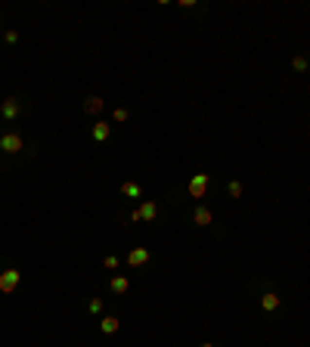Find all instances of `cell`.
I'll return each instance as SVG.
<instances>
[{"mask_svg":"<svg viewBox=\"0 0 310 347\" xmlns=\"http://www.w3.org/2000/svg\"><path fill=\"white\" fill-rule=\"evenodd\" d=\"M99 310H103V298H93L90 301V313H99Z\"/></svg>","mask_w":310,"mask_h":347,"instance_id":"ac0fdd59","label":"cell"},{"mask_svg":"<svg viewBox=\"0 0 310 347\" xmlns=\"http://www.w3.org/2000/svg\"><path fill=\"white\" fill-rule=\"evenodd\" d=\"M103 106H106L103 96H87V103H84V112H87V115H99V112H103Z\"/></svg>","mask_w":310,"mask_h":347,"instance_id":"8992f818","label":"cell"},{"mask_svg":"<svg viewBox=\"0 0 310 347\" xmlns=\"http://www.w3.org/2000/svg\"><path fill=\"white\" fill-rule=\"evenodd\" d=\"M103 267H106V270H115V267H118V257H115V255H106Z\"/></svg>","mask_w":310,"mask_h":347,"instance_id":"2e32d148","label":"cell"},{"mask_svg":"<svg viewBox=\"0 0 310 347\" xmlns=\"http://www.w3.org/2000/svg\"><path fill=\"white\" fill-rule=\"evenodd\" d=\"M3 40H6V44H16V40H19V35H16V31H3Z\"/></svg>","mask_w":310,"mask_h":347,"instance_id":"d6986e66","label":"cell"},{"mask_svg":"<svg viewBox=\"0 0 310 347\" xmlns=\"http://www.w3.org/2000/svg\"><path fill=\"white\" fill-rule=\"evenodd\" d=\"M202 347H214V344H208V341H205V344H202Z\"/></svg>","mask_w":310,"mask_h":347,"instance_id":"ffe728a7","label":"cell"},{"mask_svg":"<svg viewBox=\"0 0 310 347\" xmlns=\"http://www.w3.org/2000/svg\"><path fill=\"white\" fill-rule=\"evenodd\" d=\"M227 192H230V199H242V183L239 180H230L227 183Z\"/></svg>","mask_w":310,"mask_h":347,"instance_id":"5bb4252c","label":"cell"},{"mask_svg":"<svg viewBox=\"0 0 310 347\" xmlns=\"http://www.w3.org/2000/svg\"><path fill=\"white\" fill-rule=\"evenodd\" d=\"M0 149H3L6 155H16V152L25 149V143H22L19 133H3V137H0Z\"/></svg>","mask_w":310,"mask_h":347,"instance_id":"6da1fadb","label":"cell"},{"mask_svg":"<svg viewBox=\"0 0 310 347\" xmlns=\"http://www.w3.org/2000/svg\"><path fill=\"white\" fill-rule=\"evenodd\" d=\"M16 285H19V270H3L0 273V292L10 294V292H16Z\"/></svg>","mask_w":310,"mask_h":347,"instance_id":"7a4b0ae2","label":"cell"},{"mask_svg":"<svg viewBox=\"0 0 310 347\" xmlns=\"http://www.w3.org/2000/svg\"><path fill=\"white\" fill-rule=\"evenodd\" d=\"M261 304H264V310H279V298H276L273 292H267L261 298Z\"/></svg>","mask_w":310,"mask_h":347,"instance_id":"4fadbf2b","label":"cell"},{"mask_svg":"<svg viewBox=\"0 0 310 347\" xmlns=\"http://www.w3.org/2000/svg\"><path fill=\"white\" fill-rule=\"evenodd\" d=\"M112 118H115V121H128V109H115Z\"/></svg>","mask_w":310,"mask_h":347,"instance_id":"e0dca14e","label":"cell"},{"mask_svg":"<svg viewBox=\"0 0 310 347\" xmlns=\"http://www.w3.org/2000/svg\"><path fill=\"white\" fill-rule=\"evenodd\" d=\"M292 69H295V72H307V59L304 56H295V59H292Z\"/></svg>","mask_w":310,"mask_h":347,"instance_id":"9a60e30c","label":"cell"},{"mask_svg":"<svg viewBox=\"0 0 310 347\" xmlns=\"http://www.w3.org/2000/svg\"><path fill=\"white\" fill-rule=\"evenodd\" d=\"M140 217L152 223V220L158 217V205H155V201H143V205H140Z\"/></svg>","mask_w":310,"mask_h":347,"instance_id":"ba28073f","label":"cell"},{"mask_svg":"<svg viewBox=\"0 0 310 347\" xmlns=\"http://www.w3.org/2000/svg\"><path fill=\"white\" fill-rule=\"evenodd\" d=\"M0 115L6 118V121H13L16 115H19V99L10 96V99H3V106H0Z\"/></svg>","mask_w":310,"mask_h":347,"instance_id":"277c9868","label":"cell"},{"mask_svg":"<svg viewBox=\"0 0 310 347\" xmlns=\"http://www.w3.org/2000/svg\"><path fill=\"white\" fill-rule=\"evenodd\" d=\"M208 183H211V180H208V174H196V177L189 180V196H192V199H202L205 189H208Z\"/></svg>","mask_w":310,"mask_h":347,"instance_id":"3957f363","label":"cell"},{"mask_svg":"<svg viewBox=\"0 0 310 347\" xmlns=\"http://www.w3.org/2000/svg\"><path fill=\"white\" fill-rule=\"evenodd\" d=\"M109 133H112V128H109L106 121H96V124H93V140H96V143H106Z\"/></svg>","mask_w":310,"mask_h":347,"instance_id":"30bf717a","label":"cell"},{"mask_svg":"<svg viewBox=\"0 0 310 347\" xmlns=\"http://www.w3.org/2000/svg\"><path fill=\"white\" fill-rule=\"evenodd\" d=\"M121 192H124V196H128V199H140V196H143V189H140V186L137 183H121Z\"/></svg>","mask_w":310,"mask_h":347,"instance_id":"7c38bea8","label":"cell"},{"mask_svg":"<svg viewBox=\"0 0 310 347\" xmlns=\"http://www.w3.org/2000/svg\"><path fill=\"white\" fill-rule=\"evenodd\" d=\"M192 220H196V226H208V223H211V211L199 205L196 211H192Z\"/></svg>","mask_w":310,"mask_h":347,"instance_id":"9c48e42d","label":"cell"},{"mask_svg":"<svg viewBox=\"0 0 310 347\" xmlns=\"http://www.w3.org/2000/svg\"><path fill=\"white\" fill-rule=\"evenodd\" d=\"M143 264H149V251L146 248H133L128 255V267H143Z\"/></svg>","mask_w":310,"mask_h":347,"instance_id":"5b68a950","label":"cell"},{"mask_svg":"<svg viewBox=\"0 0 310 347\" xmlns=\"http://www.w3.org/2000/svg\"><path fill=\"white\" fill-rule=\"evenodd\" d=\"M128 289H130V279H128V276H115V279H112V292H115V294H124Z\"/></svg>","mask_w":310,"mask_h":347,"instance_id":"8fae6325","label":"cell"},{"mask_svg":"<svg viewBox=\"0 0 310 347\" xmlns=\"http://www.w3.org/2000/svg\"><path fill=\"white\" fill-rule=\"evenodd\" d=\"M118 316H103V319H99V332H103V335H112V332H118Z\"/></svg>","mask_w":310,"mask_h":347,"instance_id":"52a82bcc","label":"cell"}]
</instances>
